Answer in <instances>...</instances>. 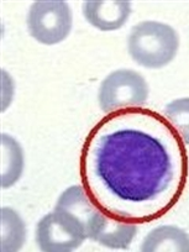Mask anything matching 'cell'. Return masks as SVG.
Listing matches in <instances>:
<instances>
[{"mask_svg": "<svg viewBox=\"0 0 189 252\" xmlns=\"http://www.w3.org/2000/svg\"><path fill=\"white\" fill-rule=\"evenodd\" d=\"M162 114L177 130L184 145L189 146V96L169 101Z\"/></svg>", "mask_w": 189, "mask_h": 252, "instance_id": "11", "label": "cell"}, {"mask_svg": "<svg viewBox=\"0 0 189 252\" xmlns=\"http://www.w3.org/2000/svg\"><path fill=\"white\" fill-rule=\"evenodd\" d=\"M149 95V83L142 74L134 69L120 68L103 79L98 91V103L103 113L110 114L144 106Z\"/></svg>", "mask_w": 189, "mask_h": 252, "instance_id": "3", "label": "cell"}, {"mask_svg": "<svg viewBox=\"0 0 189 252\" xmlns=\"http://www.w3.org/2000/svg\"><path fill=\"white\" fill-rule=\"evenodd\" d=\"M81 183L94 204L135 225L156 221L183 195L187 146L163 114L125 109L105 114L83 142Z\"/></svg>", "mask_w": 189, "mask_h": 252, "instance_id": "1", "label": "cell"}, {"mask_svg": "<svg viewBox=\"0 0 189 252\" xmlns=\"http://www.w3.org/2000/svg\"><path fill=\"white\" fill-rule=\"evenodd\" d=\"M26 25L33 40L42 45H57L71 33L72 10L63 0H38L29 9Z\"/></svg>", "mask_w": 189, "mask_h": 252, "instance_id": "4", "label": "cell"}, {"mask_svg": "<svg viewBox=\"0 0 189 252\" xmlns=\"http://www.w3.org/2000/svg\"><path fill=\"white\" fill-rule=\"evenodd\" d=\"M127 52L139 66L147 69L164 68L179 51V35L166 23L146 20L136 24L127 36Z\"/></svg>", "mask_w": 189, "mask_h": 252, "instance_id": "2", "label": "cell"}, {"mask_svg": "<svg viewBox=\"0 0 189 252\" xmlns=\"http://www.w3.org/2000/svg\"><path fill=\"white\" fill-rule=\"evenodd\" d=\"M141 251L189 252V234L176 225H161L145 236Z\"/></svg>", "mask_w": 189, "mask_h": 252, "instance_id": "8", "label": "cell"}, {"mask_svg": "<svg viewBox=\"0 0 189 252\" xmlns=\"http://www.w3.org/2000/svg\"><path fill=\"white\" fill-rule=\"evenodd\" d=\"M83 15L89 25L109 32L120 30L131 15V3L126 0H88L83 4Z\"/></svg>", "mask_w": 189, "mask_h": 252, "instance_id": "7", "label": "cell"}, {"mask_svg": "<svg viewBox=\"0 0 189 252\" xmlns=\"http://www.w3.org/2000/svg\"><path fill=\"white\" fill-rule=\"evenodd\" d=\"M88 239L83 224L71 213L56 208L36 226V244L43 252H71Z\"/></svg>", "mask_w": 189, "mask_h": 252, "instance_id": "5", "label": "cell"}, {"mask_svg": "<svg viewBox=\"0 0 189 252\" xmlns=\"http://www.w3.org/2000/svg\"><path fill=\"white\" fill-rule=\"evenodd\" d=\"M26 239L25 222L10 208L1 209V251H18Z\"/></svg>", "mask_w": 189, "mask_h": 252, "instance_id": "10", "label": "cell"}, {"mask_svg": "<svg viewBox=\"0 0 189 252\" xmlns=\"http://www.w3.org/2000/svg\"><path fill=\"white\" fill-rule=\"evenodd\" d=\"M24 171V152L19 142L9 135H1V187H13Z\"/></svg>", "mask_w": 189, "mask_h": 252, "instance_id": "9", "label": "cell"}, {"mask_svg": "<svg viewBox=\"0 0 189 252\" xmlns=\"http://www.w3.org/2000/svg\"><path fill=\"white\" fill-rule=\"evenodd\" d=\"M88 239L113 250H126L137 234V225L125 222L95 207L87 226Z\"/></svg>", "mask_w": 189, "mask_h": 252, "instance_id": "6", "label": "cell"}]
</instances>
